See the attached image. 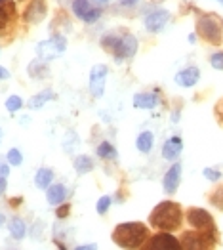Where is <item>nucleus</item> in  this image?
Segmentation results:
<instances>
[{"label":"nucleus","mask_w":223,"mask_h":250,"mask_svg":"<svg viewBox=\"0 0 223 250\" xmlns=\"http://www.w3.org/2000/svg\"><path fill=\"white\" fill-rule=\"evenodd\" d=\"M107 75H109V69L98 63L92 67L90 71V81H88V90L94 98H101L105 94V84H107Z\"/></svg>","instance_id":"obj_8"},{"label":"nucleus","mask_w":223,"mask_h":250,"mask_svg":"<svg viewBox=\"0 0 223 250\" xmlns=\"http://www.w3.org/2000/svg\"><path fill=\"white\" fill-rule=\"evenodd\" d=\"M210 65L218 71H223V52H216L210 56Z\"/></svg>","instance_id":"obj_31"},{"label":"nucleus","mask_w":223,"mask_h":250,"mask_svg":"<svg viewBox=\"0 0 223 250\" xmlns=\"http://www.w3.org/2000/svg\"><path fill=\"white\" fill-rule=\"evenodd\" d=\"M21 107H23V100H21L20 96H10V98L6 100V109H8L10 113H18Z\"/></svg>","instance_id":"obj_29"},{"label":"nucleus","mask_w":223,"mask_h":250,"mask_svg":"<svg viewBox=\"0 0 223 250\" xmlns=\"http://www.w3.org/2000/svg\"><path fill=\"white\" fill-rule=\"evenodd\" d=\"M189 42H191V44H195V42H197V37H195V35H193V33H191V35H189Z\"/></svg>","instance_id":"obj_41"},{"label":"nucleus","mask_w":223,"mask_h":250,"mask_svg":"<svg viewBox=\"0 0 223 250\" xmlns=\"http://www.w3.org/2000/svg\"><path fill=\"white\" fill-rule=\"evenodd\" d=\"M203 176L206 180H210V182H218V180L222 178V172H220L218 168H204Z\"/></svg>","instance_id":"obj_30"},{"label":"nucleus","mask_w":223,"mask_h":250,"mask_svg":"<svg viewBox=\"0 0 223 250\" xmlns=\"http://www.w3.org/2000/svg\"><path fill=\"white\" fill-rule=\"evenodd\" d=\"M182 163H174L172 167L166 170V174H164V180H162V188H164V193H168V195H174L178 188H180V184H182Z\"/></svg>","instance_id":"obj_12"},{"label":"nucleus","mask_w":223,"mask_h":250,"mask_svg":"<svg viewBox=\"0 0 223 250\" xmlns=\"http://www.w3.org/2000/svg\"><path fill=\"white\" fill-rule=\"evenodd\" d=\"M147 249L153 250H180L182 249V243L170 233V231H161L157 233L155 237H151Z\"/></svg>","instance_id":"obj_11"},{"label":"nucleus","mask_w":223,"mask_h":250,"mask_svg":"<svg viewBox=\"0 0 223 250\" xmlns=\"http://www.w3.org/2000/svg\"><path fill=\"white\" fill-rule=\"evenodd\" d=\"M182 220H183L182 207L178 203H172V201L159 203L155 207V210L151 212V216H149V224L161 231L178 229L182 226Z\"/></svg>","instance_id":"obj_1"},{"label":"nucleus","mask_w":223,"mask_h":250,"mask_svg":"<svg viewBox=\"0 0 223 250\" xmlns=\"http://www.w3.org/2000/svg\"><path fill=\"white\" fill-rule=\"evenodd\" d=\"M21 205V199H12V207H18Z\"/></svg>","instance_id":"obj_40"},{"label":"nucleus","mask_w":223,"mask_h":250,"mask_svg":"<svg viewBox=\"0 0 223 250\" xmlns=\"http://www.w3.org/2000/svg\"><path fill=\"white\" fill-rule=\"evenodd\" d=\"M67 50V41L63 35H52L48 41H42L37 44V56L46 60V62H52L56 58H60L61 54Z\"/></svg>","instance_id":"obj_5"},{"label":"nucleus","mask_w":223,"mask_h":250,"mask_svg":"<svg viewBox=\"0 0 223 250\" xmlns=\"http://www.w3.org/2000/svg\"><path fill=\"white\" fill-rule=\"evenodd\" d=\"M8 174H10V165L0 159V176H2V178H8Z\"/></svg>","instance_id":"obj_34"},{"label":"nucleus","mask_w":223,"mask_h":250,"mask_svg":"<svg viewBox=\"0 0 223 250\" xmlns=\"http://www.w3.org/2000/svg\"><path fill=\"white\" fill-rule=\"evenodd\" d=\"M54 178L56 176H54V170L52 168L42 167L35 174V186H37V189H41V191H46V189L54 184Z\"/></svg>","instance_id":"obj_20"},{"label":"nucleus","mask_w":223,"mask_h":250,"mask_svg":"<svg viewBox=\"0 0 223 250\" xmlns=\"http://www.w3.org/2000/svg\"><path fill=\"white\" fill-rule=\"evenodd\" d=\"M170 20H172V14L168 10H164V8H159V10H155V12H151V14L145 16L143 25H145V29L149 33H161L164 27L168 25Z\"/></svg>","instance_id":"obj_10"},{"label":"nucleus","mask_w":223,"mask_h":250,"mask_svg":"<svg viewBox=\"0 0 223 250\" xmlns=\"http://www.w3.org/2000/svg\"><path fill=\"white\" fill-rule=\"evenodd\" d=\"M79 146H81V138L77 136V132H67V136L63 140V151L65 153H73Z\"/></svg>","instance_id":"obj_26"},{"label":"nucleus","mask_w":223,"mask_h":250,"mask_svg":"<svg viewBox=\"0 0 223 250\" xmlns=\"http://www.w3.org/2000/svg\"><path fill=\"white\" fill-rule=\"evenodd\" d=\"M183 249H208L216 243V233H206V231H187L182 237Z\"/></svg>","instance_id":"obj_7"},{"label":"nucleus","mask_w":223,"mask_h":250,"mask_svg":"<svg viewBox=\"0 0 223 250\" xmlns=\"http://www.w3.org/2000/svg\"><path fill=\"white\" fill-rule=\"evenodd\" d=\"M197 33L210 44L223 42V23L214 14H204L197 20Z\"/></svg>","instance_id":"obj_4"},{"label":"nucleus","mask_w":223,"mask_h":250,"mask_svg":"<svg viewBox=\"0 0 223 250\" xmlns=\"http://www.w3.org/2000/svg\"><path fill=\"white\" fill-rule=\"evenodd\" d=\"M161 104L157 92H140L134 96V107L136 109H155Z\"/></svg>","instance_id":"obj_17"},{"label":"nucleus","mask_w":223,"mask_h":250,"mask_svg":"<svg viewBox=\"0 0 223 250\" xmlns=\"http://www.w3.org/2000/svg\"><path fill=\"white\" fill-rule=\"evenodd\" d=\"M69 208H71L69 205H63V203H61V205H60V208L56 210V214H58V218H61V220H63V218H67V216H69Z\"/></svg>","instance_id":"obj_33"},{"label":"nucleus","mask_w":223,"mask_h":250,"mask_svg":"<svg viewBox=\"0 0 223 250\" xmlns=\"http://www.w3.org/2000/svg\"><path fill=\"white\" fill-rule=\"evenodd\" d=\"M6 188H8V182H6V178H2V176H0V195H4V193H6Z\"/></svg>","instance_id":"obj_36"},{"label":"nucleus","mask_w":223,"mask_h":250,"mask_svg":"<svg viewBox=\"0 0 223 250\" xmlns=\"http://www.w3.org/2000/svg\"><path fill=\"white\" fill-rule=\"evenodd\" d=\"M52 100H54V90L52 88H46V90H42L39 94H35L33 98H29L27 105H29V109H41V107H44V105L48 104V102H52Z\"/></svg>","instance_id":"obj_22"},{"label":"nucleus","mask_w":223,"mask_h":250,"mask_svg":"<svg viewBox=\"0 0 223 250\" xmlns=\"http://www.w3.org/2000/svg\"><path fill=\"white\" fill-rule=\"evenodd\" d=\"M27 73H29V77H31V79H37V81L46 79V77L50 75L48 62H46V60H42V58L33 60V62L29 63V67H27Z\"/></svg>","instance_id":"obj_19"},{"label":"nucleus","mask_w":223,"mask_h":250,"mask_svg":"<svg viewBox=\"0 0 223 250\" xmlns=\"http://www.w3.org/2000/svg\"><path fill=\"white\" fill-rule=\"evenodd\" d=\"M174 81L182 88H193L195 84L201 81V71H199V67H185L182 71H178Z\"/></svg>","instance_id":"obj_13"},{"label":"nucleus","mask_w":223,"mask_h":250,"mask_svg":"<svg viewBox=\"0 0 223 250\" xmlns=\"http://www.w3.org/2000/svg\"><path fill=\"white\" fill-rule=\"evenodd\" d=\"M73 14L84 23H96L101 18V10L98 6H92L88 0H73Z\"/></svg>","instance_id":"obj_9"},{"label":"nucleus","mask_w":223,"mask_h":250,"mask_svg":"<svg viewBox=\"0 0 223 250\" xmlns=\"http://www.w3.org/2000/svg\"><path fill=\"white\" fill-rule=\"evenodd\" d=\"M2 138H4V132H2V128H0V142H2Z\"/></svg>","instance_id":"obj_43"},{"label":"nucleus","mask_w":223,"mask_h":250,"mask_svg":"<svg viewBox=\"0 0 223 250\" xmlns=\"http://www.w3.org/2000/svg\"><path fill=\"white\" fill-rule=\"evenodd\" d=\"M8 231H10L12 239H16V241L25 239V235H27V224H25V220L20 218V216H14L8 222Z\"/></svg>","instance_id":"obj_21"},{"label":"nucleus","mask_w":223,"mask_h":250,"mask_svg":"<svg viewBox=\"0 0 223 250\" xmlns=\"http://www.w3.org/2000/svg\"><path fill=\"white\" fill-rule=\"evenodd\" d=\"M183 151V140L180 136H172L164 142L162 146V157L166 161H176Z\"/></svg>","instance_id":"obj_14"},{"label":"nucleus","mask_w":223,"mask_h":250,"mask_svg":"<svg viewBox=\"0 0 223 250\" xmlns=\"http://www.w3.org/2000/svg\"><path fill=\"white\" fill-rule=\"evenodd\" d=\"M187 222L193 229L206 231V233H216V226H214V218L208 210L204 208H189L187 210Z\"/></svg>","instance_id":"obj_6"},{"label":"nucleus","mask_w":223,"mask_h":250,"mask_svg":"<svg viewBox=\"0 0 223 250\" xmlns=\"http://www.w3.org/2000/svg\"><path fill=\"white\" fill-rule=\"evenodd\" d=\"M67 197H69V191L63 184H52L50 188L46 189V201L52 207H60L61 203H65Z\"/></svg>","instance_id":"obj_15"},{"label":"nucleus","mask_w":223,"mask_h":250,"mask_svg":"<svg viewBox=\"0 0 223 250\" xmlns=\"http://www.w3.org/2000/svg\"><path fill=\"white\" fill-rule=\"evenodd\" d=\"M111 205H113V197L111 195H103L100 197V201H98V205H96V210H98V214H105L107 210L111 208Z\"/></svg>","instance_id":"obj_28"},{"label":"nucleus","mask_w":223,"mask_h":250,"mask_svg":"<svg viewBox=\"0 0 223 250\" xmlns=\"http://www.w3.org/2000/svg\"><path fill=\"white\" fill-rule=\"evenodd\" d=\"M210 203H212L214 207H218V208H223V188L216 189V191L212 193V197H210Z\"/></svg>","instance_id":"obj_32"},{"label":"nucleus","mask_w":223,"mask_h":250,"mask_svg":"<svg viewBox=\"0 0 223 250\" xmlns=\"http://www.w3.org/2000/svg\"><path fill=\"white\" fill-rule=\"evenodd\" d=\"M138 0H121V4L122 6H132V4H136Z\"/></svg>","instance_id":"obj_38"},{"label":"nucleus","mask_w":223,"mask_h":250,"mask_svg":"<svg viewBox=\"0 0 223 250\" xmlns=\"http://www.w3.org/2000/svg\"><path fill=\"white\" fill-rule=\"evenodd\" d=\"M172 121H174V123H178V121H180V111H176V113H174V117H172Z\"/></svg>","instance_id":"obj_39"},{"label":"nucleus","mask_w":223,"mask_h":250,"mask_svg":"<svg viewBox=\"0 0 223 250\" xmlns=\"http://www.w3.org/2000/svg\"><path fill=\"white\" fill-rule=\"evenodd\" d=\"M100 2H107V0H100Z\"/></svg>","instance_id":"obj_44"},{"label":"nucleus","mask_w":223,"mask_h":250,"mask_svg":"<svg viewBox=\"0 0 223 250\" xmlns=\"http://www.w3.org/2000/svg\"><path fill=\"white\" fill-rule=\"evenodd\" d=\"M79 249L81 250H94V249H98V245H96V243H90V245H81Z\"/></svg>","instance_id":"obj_37"},{"label":"nucleus","mask_w":223,"mask_h":250,"mask_svg":"<svg viewBox=\"0 0 223 250\" xmlns=\"http://www.w3.org/2000/svg\"><path fill=\"white\" fill-rule=\"evenodd\" d=\"M149 239V229L140 222H126L113 231V241L122 249H140Z\"/></svg>","instance_id":"obj_3"},{"label":"nucleus","mask_w":223,"mask_h":250,"mask_svg":"<svg viewBox=\"0 0 223 250\" xmlns=\"http://www.w3.org/2000/svg\"><path fill=\"white\" fill-rule=\"evenodd\" d=\"M6 161L10 167H21L23 165V155L18 147H12L8 153H6Z\"/></svg>","instance_id":"obj_27"},{"label":"nucleus","mask_w":223,"mask_h":250,"mask_svg":"<svg viewBox=\"0 0 223 250\" xmlns=\"http://www.w3.org/2000/svg\"><path fill=\"white\" fill-rule=\"evenodd\" d=\"M8 77H10V71H8L6 67H2V65H0V81H6Z\"/></svg>","instance_id":"obj_35"},{"label":"nucleus","mask_w":223,"mask_h":250,"mask_svg":"<svg viewBox=\"0 0 223 250\" xmlns=\"http://www.w3.org/2000/svg\"><path fill=\"white\" fill-rule=\"evenodd\" d=\"M73 167H75V172H77V174L84 176V174H88V172L94 170V161H92L90 155H79V157H75Z\"/></svg>","instance_id":"obj_24"},{"label":"nucleus","mask_w":223,"mask_h":250,"mask_svg":"<svg viewBox=\"0 0 223 250\" xmlns=\"http://www.w3.org/2000/svg\"><path fill=\"white\" fill-rule=\"evenodd\" d=\"M218 2H222V4H223V0H218Z\"/></svg>","instance_id":"obj_45"},{"label":"nucleus","mask_w":223,"mask_h":250,"mask_svg":"<svg viewBox=\"0 0 223 250\" xmlns=\"http://www.w3.org/2000/svg\"><path fill=\"white\" fill-rule=\"evenodd\" d=\"M101 46L111 52L117 60H130L138 54V48H140V42L138 39L132 35V33H109L101 39Z\"/></svg>","instance_id":"obj_2"},{"label":"nucleus","mask_w":223,"mask_h":250,"mask_svg":"<svg viewBox=\"0 0 223 250\" xmlns=\"http://www.w3.org/2000/svg\"><path fill=\"white\" fill-rule=\"evenodd\" d=\"M4 222H6V218H4V214H0V228L4 226Z\"/></svg>","instance_id":"obj_42"},{"label":"nucleus","mask_w":223,"mask_h":250,"mask_svg":"<svg viewBox=\"0 0 223 250\" xmlns=\"http://www.w3.org/2000/svg\"><path fill=\"white\" fill-rule=\"evenodd\" d=\"M46 16V4L42 0H33L29 8L25 10V21L27 23H39Z\"/></svg>","instance_id":"obj_18"},{"label":"nucleus","mask_w":223,"mask_h":250,"mask_svg":"<svg viewBox=\"0 0 223 250\" xmlns=\"http://www.w3.org/2000/svg\"><path fill=\"white\" fill-rule=\"evenodd\" d=\"M16 18V4L12 0H0V33H4Z\"/></svg>","instance_id":"obj_16"},{"label":"nucleus","mask_w":223,"mask_h":250,"mask_svg":"<svg viewBox=\"0 0 223 250\" xmlns=\"http://www.w3.org/2000/svg\"><path fill=\"white\" fill-rule=\"evenodd\" d=\"M153 146H155V134L151 132V130H143L142 134L138 136V140H136V147H138V151L140 153H151L153 151Z\"/></svg>","instance_id":"obj_23"},{"label":"nucleus","mask_w":223,"mask_h":250,"mask_svg":"<svg viewBox=\"0 0 223 250\" xmlns=\"http://www.w3.org/2000/svg\"><path fill=\"white\" fill-rule=\"evenodd\" d=\"M96 153H98V157L103 159V161H117V157H119L117 147L113 146V144H109V142H101L98 146V149H96Z\"/></svg>","instance_id":"obj_25"}]
</instances>
